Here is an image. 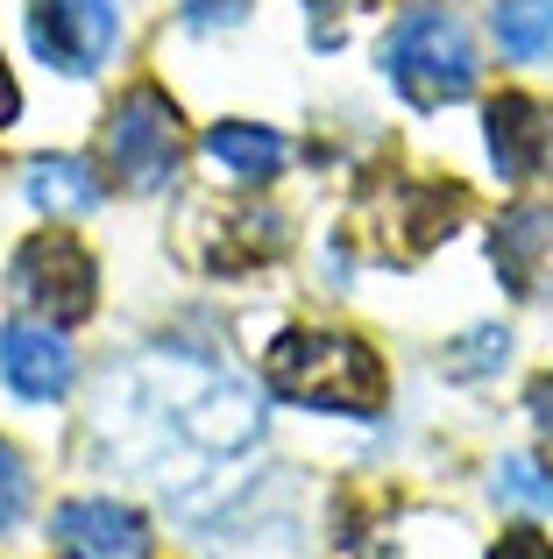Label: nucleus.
I'll list each match as a JSON object with an SVG mask.
<instances>
[{
	"label": "nucleus",
	"instance_id": "7",
	"mask_svg": "<svg viewBox=\"0 0 553 559\" xmlns=\"http://www.w3.org/2000/svg\"><path fill=\"white\" fill-rule=\"evenodd\" d=\"M185 255L199 270H221V276H242V270H263L270 255H284V213L256 199H207L185 213Z\"/></svg>",
	"mask_w": 553,
	"mask_h": 559
},
{
	"label": "nucleus",
	"instance_id": "15",
	"mask_svg": "<svg viewBox=\"0 0 553 559\" xmlns=\"http://www.w3.org/2000/svg\"><path fill=\"white\" fill-rule=\"evenodd\" d=\"M490 28H497L504 57L540 64L553 50V0H497V8H490Z\"/></svg>",
	"mask_w": 553,
	"mask_h": 559
},
{
	"label": "nucleus",
	"instance_id": "21",
	"mask_svg": "<svg viewBox=\"0 0 553 559\" xmlns=\"http://www.w3.org/2000/svg\"><path fill=\"white\" fill-rule=\"evenodd\" d=\"M490 559H553V546H546L540 532H511V538H504V546L490 552Z\"/></svg>",
	"mask_w": 553,
	"mask_h": 559
},
{
	"label": "nucleus",
	"instance_id": "8",
	"mask_svg": "<svg viewBox=\"0 0 553 559\" xmlns=\"http://www.w3.org/2000/svg\"><path fill=\"white\" fill-rule=\"evenodd\" d=\"M28 43H36L43 64L85 79V71H99L114 57V43H121V8H114V0H36V8H28Z\"/></svg>",
	"mask_w": 553,
	"mask_h": 559
},
{
	"label": "nucleus",
	"instance_id": "14",
	"mask_svg": "<svg viewBox=\"0 0 553 559\" xmlns=\"http://www.w3.org/2000/svg\"><path fill=\"white\" fill-rule=\"evenodd\" d=\"M28 199L43 213H93L99 205V178L85 156H36L28 164Z\"/></svg>",
	"mask_w": 553,
	"mask_h": 559
},
{
	"label": "nucleus",
	"instance_id": "20",
	"mask_svg": "<svg viewBox=\"0 0 553 559\" xmlns=\"http://www.w3.org/2000/svg\"><path fill=\"white\" fill-rule=\"evenodd\" d=\"M526 404H532V425H540V439L553 447V376L532 382V390H526Z\"/></svg>",
	"mask_w": 553,
	"mask_h": 559
},
{
	"label": "nucleus",
	"instance_id": "22",
	"mask_svg": "<svg viewBox=\"0 0 553 559\" xmlns=\"http://www.w3.org/2000/svg\"><path fill=\"white\" fill-rule=\"evenodd\" d=\"M14 121V85H8V71H0V128Z\"/></svg>",
	"mask_w": 553,
	"mask_h": 559
},
{
	"label": "nucleus",
	"instance_id": "6",
	"mask_svg": "<svg viewBox=\"0 0 553 559\" xmlns=\"http://www.w3.org/2000/svg\"><path fill=\"white\" fill-rule=\"evenodd\" d=\"M93 290H99V262L79 234H28L14 255V298L50 326H79L93 319Z\"/></svg>",
	"mask_w": 553,
	"mask_h": 559
},
{
	"label": "nucleus",
	"instance_id": "19",
	"mask_svg": "<svg viewBox=\"0 0 553 559\" xmlns=\"http://www.w3.org/2000/svg\"><path fill=\"white\" fill-rule=\"evenodd\" d=\"M185 8V28H235L249 14V0H178Z\"/></svg>",
	"mask_w": 553,
	"mask_h": 559
},
{
	"label": "nucleus",
	"instance_id": "23",
	"mask_svg": "<svg viewBox=\"0 0 553 559\" xmlns=\"http://www.w3.org/2000/svg\"><path fill=\"white\" fill-rule=\"evenodd\" d=\"M327 8H333V0H313V14H319V28H313V36H319V43H327Z\"/></svg>",
	"mask_w": 553,
	"mask_h": 559
},
{
	"label": "nucleus",
	"instance_id": "1",
	"mask_svg": "<svg viewBox=\"0 0 553 559\" xmlns=\"http://www.w3.org/2000/svg\"><path fill=\"white\" fill-rule=\"evenodd\" d=\"M93 432L114 453V467L150 481L164 503L213 510L263 447V404L227 361L150 347L107 376Z\"/></svg>",
	"mask_w": 553,
	"mask_h": 559
},
{
	"label": "nucleus",
	"instance_id": "3",
	"mask_svg": "<svg viewBox=\"0 0 553 559\" xmlns=\"http://www.w3.org/2000/svg\"><path fill=\"white\" fill-rule=\"evenodd\" d=\"M384 71L412 107H455L475 93V36L447 8H404L384 36Z\"/></svg>",
	"mask_w": 553,
	"mask_h": 559
},
{
	"label": "nucleus",
	"instance_id": "12",
	"mask_svg": "<svg viewBox=\"0 0 553 559\" xmlns=\"http://www.w3.org/2000/svg\"><path fill=\"white\" fill-rule=\"evenodd\" d=\"M490 262L518 298H553V205H511L490 234Z\"/></svg>",
	"mask_w": 553,
	"mask_h": 559
},
{
	"label": "nucleus",
	"instance_id": "11",
	"mask_svg": "<svg viewBox=\"0 0 553 559\" xmlns=\"http://www.w3.org/2000/svg\"><path fill=\"white\" fill-rule=\"evenodd\" d=\"M50 546L64 559H150L156 538L150 524L128 503H107V496H79L50 518Z\"/></svg>",
	"mask_w": 553,
	"mask_h": 559
},
{
	"label": "nucleus",
	"instance_id": "16",
	"mask_svg": "<svg viewBox=\"0 0 553 559\" xmlns=\"http://www.w3.org/2000/svg\"><path fill=\"white\" fill-rule=\"evenodd\" d=\"M490 489H497V503H504V510L553 518V475H546V461H532V453H504L497 475H490Z\"/></svg>",
	"mask_w": 553,
	"mask_h": 559
},
{
	"label": "nucleus",
	"instance_id": "9",
	"mask_svg": "<svg viewBox=\"0 0 553 559\" xmlns=\"http://www.w3.org/2000/svg\"><path fill=\"white\" fill-rule=\"evenodd\" d=\"M79 361H71L64 333L50 319H8L0 326V382H8L22 404H57L71 390Z\"/></svg>",
	"mask_w": 553,
	"mask_h": 559
},
{
	"label": "nucleus",
	"instance_id": "2",
	"mask_svg": "<svg viewBox=\"0 0 553 559\" xmlns=\"http://www.w3.org/2000/svg\"><path fill=\"white\" fill-rule=\"evenodd\" d=\"M270 390L284 404L305 411H341V418H369L384 404V361L355 341V333H319V326H291L270 341Z\"/></svg>",
	"mask_w": 553,
	"mask_h": 559
},
{
	"label": "nucleus",
	"instance_id": "5",
	"mask_svg": "<svg viewBox=\"0 0 553 559\" xmlns=\"http://www.w3.org/2000/svg\"><path fill=\"white\" fill-rule=\"evenodd\" d=\"M469 213V191L461 185H433V178H404V185H376L355 213V234L384 227L369 241V255L390 262H419L440 234H455V219Z\"/></svg>",
	"mask_w": 553,
	"mask_h": 559
},
{
	"label": "nucleus",
	"instance_id": "4",
	"mask_svg": "<svg viewBox=\"0 0 553 559\" xmlns=\"http://www.w3.org/2000/svg\"><path fill=\"white\" fill-rule=\"evenodd\" d=\"M185 164V128L164 85H128L107 114V170L128 191H164Z\"/></svg>",
	"mask_w": 553,
	"mask_h": 559
},
{
	"label": "nucleus",
	"instance_id": "10",
	"mask_svg": "<svg viewBox=\"0 0 553 559\" xmlns=\"http://www.w3.org/2000/svg\"><path fill=\"white\" fill-rule=\"evenodd\" d=\"M483 135H490V156L511 185H532V178H553V107L532 93H497L483 107Z\"/></svg>",
	"mask_w": 553,
	"mask_h": 559
},
{
	"label": "nucleus",
	"instance_id": "18",
	"mask_svg": "<svg viewBox=\"0 0 553 559\" xmlns=\"http://www.w3.org/2000/svg\"><path fill=\"white\" fill-rule=\"evenodd\" d=\"M22 510H28V461L0 439V538L22 524Z\"/></svg>",
	"mask_w": 553,
	"mask_h": 559
},
{
	"label": "nucleus",
	"instance_id": "13",
	"mask_svg": "<svg viewBox=\"0 0 553 559\" xmlns=\"http://www.w3.org/2000/svg\"><path fill=\"white\" fill-rule=\"evenodd\" d=\"M207 156L227 170L235 185H270L276 170H284V135L276 128H256V121H221V128H207Z\"/></svg>",
	"mask_w": 553,
	"mask_h": 559
},
{
	"label": "nucleus",
	"instance_id": "17",
	"mask_svg": "<svg viewBox=\"0 0 553 559\" xmlns=\"http://www.w3.org/2000/svg\"><path fill=\"white\" fill-rule=\"evenodd\" d=\"M504 355H511V333H504V326H469V333H461V341L440 355V376H447V382H483V376L504 369Z\"/></svg>",
	"mask_w": 553,
	"mask_h": 559
}]
</instances>
